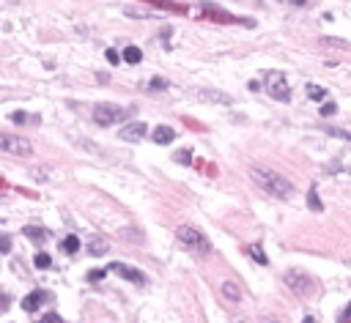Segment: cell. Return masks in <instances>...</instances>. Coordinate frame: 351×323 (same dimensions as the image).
<instances>
[{
    "label": "cell",
    "mask_w": 351,
    "mask_h": 323,
    "mask_svg": "<svg viewBox=\"0 0 351 323\" xmlns=\"http://www.w3.org/2000/svg\"><path fill=\"white\" fill-rule=\"evenodd\" d=\"M335 112H338V107H335L332 101H329V104H324V107H321V115H335Z\"/></svg>",
    "instance_id": "83f0119b"
},
{
    "label": "cell",
    "mask_w": 351,
    "mask_h": 323,
    "mask_svg": "<svg viewBox=\"0 0 351 323\" xmlns=\"http://www.w3.org/2000/svg\"><path fill=\"white\" fill-rule=\"evenodd\" d=\"M39 323H63V318H60V315H55V312H50V315H44Z\"/></svg>",
    "instance_id": "d4e9b609"
},
{
    "label": "cell",
    "mask_w": 351,
    "mask_h": 323,
    "mask_svg": "<svg viewBox=\"0 0 351 323\" xmlns=\"http://www.w3.org/2000/svg\"><path fill=\"white\" fill-rule=\"evenodd\" d=\"M36 266L39 269H50V266H52V258H50L47 252H39L36 255Z\"/></svg>",
    "instance_id": "7402d4cb"
},
{
    "label": "cell",
    "mask_w": 351,
    "mask_h": 323,
    "mask_svg": "<svg viewBox=\"0 0 351 323\" xmlns=\"http://www.w3.org/2000/svg\"><path fill=\"white\" fill-rule=\"evenodd\" d=\"M11 249V241H8V235H0V252H8Z\"/></svg>",
    "instance_id": "4316f807"
},
{
    "label": "cell",
    "mask_w": 351,
    "mask_h": 323,
    "mask_svg": "<svg viewBox=\"0 0 351 323\" xmlns=\"http://www.w3.org/2000/svg\"><path fill=\"white\" fill-rule=\"evenodd\" d=\"M195 96L201 101H208V104H231V93H225V91H214V88H198Z\"/></svg>",
    "instance_id": "52a82bcc"
},
{
    "label": "cell",
    "mask_w": 351,
    "mask_h": 323,
    "mask_svg": "<svg viewBox=\"0 0 351 323\" xmlns=\"http://www.w3.org/2000/svg\"><path fill=\"white\" fill-rule=\"evenodd\" d=\"M176 159H179L181 165H190V159H192V151H190V148H187V151H181V153H179V156H176Z\"/></svg>",
    "instance_id": "484cf974"
},
{
    "label": "cell",
    "mask_w": 351,
    "mask_h": 323,
    "mask_svg": "<svg viewBox=\"0 0 351 323\" xmlns=\"http://www.w3.org/2000/svg\"><path fill=\"white\" fill-rule=\"evenodd\" d=\"M146 124L143 121H132V124H126L124 129H121V140H126V142H140L146 137Z\"/></svg>",
    "instance_id": "9c48e42d"
},
{
    "label": "cell",
    "mask_w": 351,
    "mask_h": 323,
    "mask_svg": "<svg viewBox=\"0 0 351 323\" xmlns=\"http://www.w3.org/2000/svg\"><path fill=\"white\" fill-rule=\"evenodd\" d=\"M286 285L294 290L297 296H310L313 293V279H310V274L307 271H302V269H291V271H286Z\"/></svg>",
    "instance_id": "8992f818"
},
{
    "label": "cell",
    "mask_w": 351,
    "mask_h": 323,
    "mask_svg": "<svg viewBox=\"0 0 351 323\" xmlns=\"http://www.w3.org/2000/svg\"><path fill=\"white\" fill-rule=\"evenodd\" d=\"M124 60H126V63H132V66L140 63V60H143V52H140V47H126V49H124Z\"/></svg>",
    "instance_id": "e0dca14e"
},
{
    "label": "cell",
    "mask_w": 351,
    "mask_h": 323,
    "mask_svg": "<svg viewBox=\"0 0 351 323\" xmlns=\"http://www.w3.org/2000/svg\"><path fill=\"white\" fill-rule=\"evenodd\" d=\"M176 238H179L181 247H187L192 255H198V258H206V255L211 252V244H208V238H206V235H203L198 228L179 225V228H176Z\"/></svg>",
    "instance_id": "7a4b0ae2"
},
{
    "label": "cell",
    "mask_w": 351,
    "mask_h": 323,
    "mask_svg": "<svg viewBox=\"0 0 351 323\" xmlns=\"http://www.w3.org/2000/svg\"><path fill=\"white\" fill-rule=\"evenodd\" d=\"M154 142H159V145H167V142L176 140V129L173 126H154Z\"/></svg>",
    "instance_id": "8fae6325"
},
{
    "label": "cell",
    "mask_w": 351,
    "mask_h": 323,
    "mask_svg": "<svg viewBox=\"0 0 351 323\" xmlns=\"http://www.w3.org/2000/svg\"><path fill=\"white\" fill-rule=\"evenodd\" d=\"M0 153H11V156H30L33 142L28 137L11 135V132H0Z\"/></svg>",
    "instance_id": "277c9868"
},
{
    "label": "cell",
    "mask_w": 351,
    "mask_h": 323,
    "mask_svg": "<svg viewBox=\"0 0 351 323\" xmlns=\"http://www.w3.org/2000/svg\"><path fill=\"white\" fill-rule=\"evenodd\" d=\"M307 96H310L313 101H321L324 96H327V91H324V88H318V85H307Z\"/></svg>",
    "instance_id": "44dd1931"
},
{
    "label": "cell",
    "mask_w": 351,
    "mask_h": 323,
    "mask_svg": "<svg viewBox=\"0 0 351 323\" xmlns=\"http://www.w3.org/2000/svg\"><path fill=\"white\" fill-rule=\"evenodd\" d=\"M222 296H225L231 304H239V301H242V288H239L233 279H228V282H222Z\"/></svg>",
    "instance_id": "7c38bea8"
},
{
    "label": "cell",
    "mask_w": 351,
    "mask_h": 323,
    "mask_svg": "<svg viewBox=\"0 0 351 323\" xmlns=\"http://www.w3.org/2000/svg\"><path fill=\"white\" fill-rule=\"evenodd\" d=\"M149 3H154V6H162V8H176L173 3H167V0H149Z\"/></svg>",
    "instance_id": "f546056e"
},
{
    "label": "cell",
    "mask_w": 351,
    "mask_h": 323,
    "mask_svg": "<svg viewBox=\"0 0 351 323\" xmlns=\"http://www.w3.org/2000/svg\"><path fill=\"white\" fill-rule=\"evenodd\" d=\"M149 88H156V91H165L167 88V80H162V77H154V80H151V85Z\"/></svg>",
    "instance_id": "cb8c5ba5"
},
{
    "label": "cell",
    "mask_w": 351,
    "mask_h": 323,
    "mask_svg": "<svg viewBox=\"0 0 351 323\" xmlns=\"http://www.w3.org/2000/svg\"><path fill=\"white\" fill-rule=\"evenodd\" d=\"M107 60H110V63H121V60H118V52H115V49H107Z\"/></svg>",
    "instance_id": "f1b7e54d"
},
{
    "label": "cell",
    "mask_w": 351,
    "mask_h": 323,
    "mask_svg": "<svg viewBox=\"0 0 351 323\" xmlns=\"http://www.w3.org/2000/svg\"><path fill=\"white\" fill-rule=\"evenodd\" d=\"M107 249H110V241H107V238H99V235H94V238L88 241V252L94 255V258H101Z\"/></svg>",
    "instance_id": "4fadbf2b"
},
{
    "label": "cell",
    "mask_w": 351,
    "mask_h": 323,
    "mask_svg": "<svg viewBox=\"0 0 351 323\" xmlns=\"http://www.w3.org/2000/svg\"><path fill=\"white\" fill-rule=\"evenodd\" d=\"M135 115V107H118V104H96L94 107V121L99 126H113L121 124V121H129Z\"/></svg>",
    "instance_id": "3957f363"
},
{
    "label": "cell",
    "mask_w": 351,
    "mask_h": 323,
    "mask_svg": "<svg viewBox=\"0 0 351 323\" xmlns=\"http://www.w3.org/2000/svg\"><path fill=\"white\" fill-rule=\"evenodd\" d=\"M263 85H266V93L272 96V99H277V101L291 99V85H288V80H286L283 71H266Z\"/></svg>",
    "instance_id": "5b68a950"
},
{
    "label": "cell",
    "mask_w": 351,
    "mask_h": 323,
    "mask_svg": "<svg viewBox=\"0 0 351 323\" xmlns=\"http://www.w3.org/2000/svg\"><path fill=\"white\" fill-rule=\"evenodd\" d=\"M47 299H50V293H44V290H33V293H28L22 299V310L25 312H33V310H39V307H42Z\"/></svg>",
    "instance_id": "30bf717a"
},
{
    "label": "cell",
    "mask_w": 351,
    "mask_h": 323,
    "mask_svg": "<svg viewBox=\"0 0 351 323\" xmlns=\"http://www.w3.org/2000/svg\"><path fill=\"white\" fill-rule=\"evenodd\" d=\"M22 233L28 235L30 241H36V244H44V241L50 238V233H47V230H44V228H25Z\"/></svg>",
    "instance_id": "9a60e30c"
},
{
    "label": "cell",
    "mask_w": 351,
    "mask_h": 323,
    "mask_svg": "<svg viewBox=\"0 0 351 323\" xmlns=\"http://www.w3.org/2000/svg\"><path fill=\"white\" fill-rule=\"evenodd\" d=\"M6 307H8V299H6V296H3V293H0V312L6 310Z\"/></svg>",
    "instance_id": "1f68e13d"
},
{
    "label": "cell",
    "mask_w": 351,
    "mask_h": 323,
    "mask_svg": "<svg viewBox=\"0 0 351 323\" xmlns=\"http://www.w3.org/2000/svg\"><path fill=\"white\" fill-rule=\"evenodd\" d=\"M247 255H250L255 263H261V266H266L269 263V258H266V252H263V247L261 244H247Z\"/></svg>",
    "instance_id": "5bb4252c"
},
{
    "label": "cell",
    "mask_w": 351,
    "mask_h": 323,
    "mask_svg": "<svg viewBox=\"0 0 351 323\" xmlns=\"http://www.w3.org/2000/svg\"><path fill=\"white\" fill-rule=\"evenodd\" d=\"M294 6H304V0H291Z\"/></svg>",
    "instance_id": "d6a6232c"
},
{
    "label": "cell",
    "mask_w": 351,
    "mask_h": 323,
    "mask_svg": "<svg viewBox=\"0 0 351 323\" xmlns=\"http://www.w3.org/2000/svg\"><path fill=\"white\" fill-rule=\"evenodd\" d=\"M261 323H283V321H280V318H274V315H263Z\"/></svg>",
    "instance_id": "4dcf8cb0"
},
{
    "label": "cell",
    "mask_w": 351,
    "mask_h": 323,
    "mask_svg": "<svg viewBox=\"0 0 351 323\" xmlns=\"http://www.w3.org/2000/svg\"><path fill=\"white\" fill-rule=\"evenodd\" d=\"M60 249H63V252H69V255H74L80 249V238H77V235H66V238L60 241Z\"/></svg>",
    "instance_id": "2e32d148"
},
{
    "label": "cell",
    "mask_w": 351,
    "mask_h": 323,
    "mask_svg": "<svg viewBox=\"0 0 351 323\" xmlns=\"http://www.w3.org/2000/svg\"><path fill=\"white\" fill-rule=\"evenodd\" d=\"M11 121H14V124H36L39 118L36 115H28V112H14Z\"/></svg>",
    "instance_id": "ffe728a7"
},
{
    "label": "cell",
    "mask_w": 351,
    "mask_h": 323,
    "mask_svg": "<svg viewBox=\"0 0 351 323\" xmlns=\"http://www.w3.org/2000/svg\"><path fill=\"white\" fill-rule=\"evenodd\" d=\"M250 176L263 192L274 194V197H291L294 184L286 176H280L277 170H266V167H250Z\"/></svg>",
    "instance_id": "6da1fadb"
},
{
    "label": "cell",
    "mask_w": 351,
    "mask_h": 323,
    "mask_svg": "<svg viewBox=\"0 0 351 323\" xmlns=\"http://www.w3.org/2000/svg\"><path fill=\"white\" fill-rule=\"evenodd\" d=\"M307 206L313 208L315 214H321V211H324V203H321V200H318V194H315V189H310V192H307Z\"/></svg>",
    "instance_id": "d6986e66"
},
{
    "label": "cell",
    "mask_w": 351,
    "mask_h": 323,
    "mask_svg": "<svg viewBox=\"0 0 351 323\" xmlns=\"http://www.w3.org/2000/svg\"><path fill=\"white\" fill-rule=\"evenodd\" d=\"M107 271H113V274H118V277H124V279L135 282V285H146V274H143V271L129 269V266H124V263H110Z\"/></svg>",
    "instance_id": "ba28073f"
},
{
    "label": "cell",
    "mask_w": 351,
    "mask_h": 323,
    "mask_svg": "<svg viewBox=\"0 0 351 323\" xmlns=\"http://www.w3.org/2000/svg\"><path fill=\"white\" fill-rule=\"evenodd\" d=\"M203 11H206V14H211V19H222V22H233V17H231V14L220 11V8H214V6H208V3L203 6Z\"/></svg>",
    "instance_id": "ac0fdd59"
},
{
    "label": "cell",
    "mask_w": 351,
    "mask_h": 323,
    "mask_svg": "<svg viewBox=\"0 0 351 323\" xmlns=\"http://www.w3.org/2000/svg\"><path fill=\"white\" fill-rule=\"evenodd\" d=\"M104 274H107V269H94V271H88V282H99V279H104Z\"/></svg>",
    "instance_id": "603a6c76"
}]
</instances>
